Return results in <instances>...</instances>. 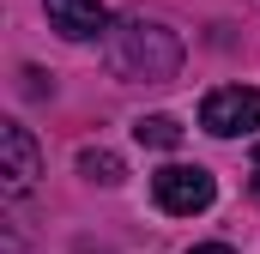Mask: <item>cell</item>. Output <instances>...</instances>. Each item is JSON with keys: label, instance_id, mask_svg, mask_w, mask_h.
<instances>
[{"label": "cell", "instance_id": "cell-1", "mask_svg": "<svg viewBox=\"0 0 260 254\" xmlns=\"http://www.w3.org/2000/svg\"><path fill=\"white\" fill-rule=\"evenodd\" d=\"M103 67L127 85H170L182 73V37L151 18H115L103 30Z\"/></svg>", "mask_w": 260, "mask_h": 254}, {"label": "cell", "instance_id": "cell-2", "mask_svg": "<svg viewBox=\"0 0 260 254\" xmlns=\"http://www.w3.org/2000/svg\"><path fill=\"white\" fill-rule=\"evenodd\" d=\"M151 194H157L164 212L194 218V212H206V206L218 200V182H212V170H200V164H164V170L151 176Z\"/></svg>", "mask_w": 260, "mask_h": 254}, {"label": "cell", "instance_id": "cell-3", "mask_svg": "<svg viewBox=\"0 0 260 254\" xmlns=\"http://www.w3.org/2000/svg\"><path fill=\"white\" fill-rule=\"evenodd\" d=\"M200 127L218 133V139L254 133V127H260V91H254V85H218V91H206V103H200Z\"/></svg>", "mask_w": 260, "mask_h": 254}, {"label": "cell", "instance_id": "cell-4", "mask_svg": "<svg viewBox=\"0 0 260 254\" xmlns=\"http://www.w3.org/2000/svg\"><path fill=\"white\" fill-rule=\"evenodd\" d=\"M0 176H6V188H12V194H24L37 176H43V151H37L30 127H18V121L0 127Z\"/></svg>", "mask_w": 260, "mask_h": 254}, {"label": "cell", "instance_id": "cell-5", "mask_svg": "<svg viewBox=\"0 0 260 254\" xmlns=\"http://www.w3.org/2000/svg\"><path fill=\"white\" fill-rule=\"evenodd\" d=\"M43 12H49V24L61 30L67 43H91V37H103L115 24L103 12V0H43Z\"/></svg>", "mask_w": 260, "mask_h": 254}, {"label": "cell", "instance_id": "cell-6", "mask_svg": "<svg viewBox=\"0 0 260 254\" xmlns=\"http://www.w3.org/2000/svg\"><path fill=\"white\" fill-rule=\"evenodd\" d=\"M79 176H85V182H103V188H115V182L127 176V164H121L115 151H103V145H85V151H79Z\"/></svg>", "mask_w": 260, "mask_h": 254}, {"label": "cell", "instance_id": "cell-7", "mask_svg": "<svg viewBox=\"0 0 260 254\" xmlns=\"http://www.w3.org/2000/svg\"><path fill=\"white\" fill-rule=\"evenodd\" d=\"M133 139L151 145V151H176L182 145V121L176 115H145V121H133Z\"/></svg>", "mask_w": 260, "mask_h": 254}, {"label": "cell", "instance_id": "cell-8", "mask_svg": "<svg viewBox=\"0 0 260 254\" xmlns=\"http://www.w3.org/2000/svg\"><path fill=\"white\" fill-rule=\"evenodd\" d=\"M188 254H236V248H224V242H200V248H188Z\"/></svg>", "mask_w": 260, "mask_h": 254}, {"label": "cell", "instance_id": "cell-9", "mask_svg": "<svg viewBox=\"0 0 260 254\" xmlns=\"http://www.w3.org/2000/svg\"><path fill=\"white\" fill-rule=\"evenodd\" d=\"M254 188H260V145H254Z\"/></svg>", "mask_w": 260, "mask_h": 254}]
</instances>
